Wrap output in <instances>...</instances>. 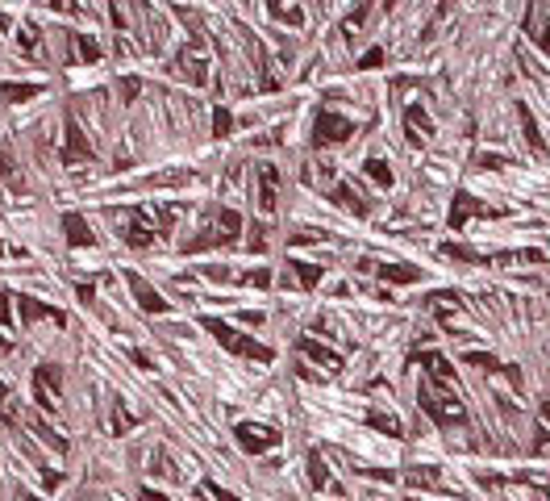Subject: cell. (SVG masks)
I'll use <instances>...</instances> for the list:
<instances>
[{
	"mask_svg": "<svg viewBox=\"0 0 550 501\" xmlns=\"http://www.w3.org/2000/svg\"><path fill=\"white\" fill-rule=\"evenodd\" d=\"M238 234H242V218H238L234 209H217V213L208 218V230L192 234V238L184 242V250H188V255H196V250H208V246H234Z\"/></svg>",
	"mask_w": 550,
	"mask_h": 501,
	"instance_id": "1",
	"label": "cell"
},
{
	"mask_svg": "<svg viewBox=\"0 0 550 501\" xmlns=\"http://www.w3.org/2000/svg\"><path fill=\"white\" fill-rule=\"evenodd\" d=\"M204 330L217 338V342H222L226 351H234V356H246V360H271V351L263 347V342H254V338H246V334H238L234 326H226L222 318H204Z\"/></svg>",
	"mask_w": 550,
	"mask_h": 501,
	"instance_id": "2",
	"label": "cell"
},
{
	"mask_svg": "<svg viewBox=\"0 0 550 501\" xmlns=\"http://www.w3.org/2000/svg\"><path fill=\"white\" fill-rule=\"evenodd\" d=\"M59 380H63V376H59V368H54V364H38V368H34V401H38L46 414L59 410V393H63Z\"/></svg>",
	"mask_w": 550,
	"mask_h": 501,
	"instance_id": "3",
	"label": "cell"
},
{
	"mask_svg": "<svg viewBox=\"0 0 550 501\" xmlns=\"http://www.w3.org/2000/svg\"><path fill=\"white\" fill-rule=\"evenodd\" d=\"M96 155V150H92V142L84 138V130H80V121L67 113V121H63V163H88Z\"/></svg>",
	"mask_w": 550,
	"mask_h": 501,
	"instance_id": "4",
	"label": "cell"
},
{
	"mask_svg": "<svg viewBox=\"0 0 550 501\" xmlns=\"http://www.w3.org/2000/svg\"><path fill=\"white\" fill-rule=\"evenodd\" d=\"M355 134V126L338 113H317V126H313V146H329V142H346Z\"/></svg>",
	"mask_w": 550,
	"mask_h": 501,
	"instance_id": "5",
	"label": "cell"
},
{
	"mask_svg": "<svg viewBox=\"0 0 550 501\" xmlns=\"http://www.w3.org/2000/svg\"><path fill=\"white\" fill-rule=\"evenodd\" d=\"M238 443H242V451L259 456V451L280 443V430H275V426H254V422H238Z\"/></svg>",
	"mask_w": 550,
	"mask_h": 501,
	"instance_id": "6",
	"label": "cell"
},
{
	"mask_svg": "<svg viewBox=\"0 0 550 501\" xmlns=\"http://www.w3.org/2000/svg\"><path fill=\"white\" fill-rule=\"evenodd\" d=\"M125 284H130V292H134V301L142 305V314H167V301H163V292H154L138 272H130L125 276Z\"/></svg>",
	"mask_w": 550,
	"mask_h": 501,
	"instance_id": "7",
	"label": "cell"
},
{
	"mask_svg": "<svg viewBox=\"0 0 550 501\" xmlns=\"http://www.w3.org/2000/svg\"><path fill=\"white\" fill-rule=\"evenodd\" d=\"M63 46H71L67 63H96V59L104 55L100 42H96V38H88V34H63Z\"/></svg>",
	"mask_w": 550,
	"mask_h": 501,
	"instance_id": "8",
	"label": "cell"
},
{
	"mask_svg": "<svg viewBox=\"0 0 550 501\" xmlns=\"http://www.w3.org/2000/svg\"><path fill=\"white\" fill-rule=\"evenodd\" d=\"M200 46H184L180 50V59L171 63V71H180V75H188L192 84H204V75H208V67H204V59L196 55Z\"/></svg>",
	"mask_w": 550,
	"mask_h": 501,
	"instance_id": "9",
	"label": "cell"
},
{
	"mask_svg": "<svg viewBox=\"0 0 550 501\" xmlns=\"http://www.w3.org/2000/svg\"><path fill=\"white\" fill-rule=\"evenodd\" d=\"M63 238H67V246H92L96 242V230L80 213H63Z\"/></svg>",
	"mask_w": 550,
	"mask_h": 501,
	"instance_id": "10",
	"label": "cell"
},
{
	"mask_svg": "<svg viewBox=\"0 0 550 501\" xmlns=\"http://www.w3.org/2000/svg\"><path fill=\"white\" fill-rule=\"evenodd\" d=\"M17 314H21V322H63V314L54 310V305H46V301H38V296H21L17 301Z\"/></svg>",
	"mask_w": 550,
	"mask_h": 501,
	"instance_id": "11",
	"label": "cell"
},
{
	"mask_svg": "<svg viewBox=\"0 0 550 501\" xmlns=\"http://www.w3.org/2000/svg\"><path fill=\"white\" fill-rule=\"evenodd\" d=\"M300 351H304L313 364H325V368H338V364H342L338 351H329L325 342H313V338H300Z\"/></svg>",
	"mask_w": 550,
	"mask_h": 501,
	"instance_id": "12",
	"label": "cell"
},
{
	"mask_svg": "<svg viewBox=\"0 0 550 501\" xmlns=\"http://www.w3.org/2000/svg\"><path fill=\"white\" fill-rule=\"evenodd\" d=\"M275 184H280V172H275V167H263L259 172V205L271 213L275 209Z\"/></svg>",
	"mask_w": 550,
	"mask_h": 501,
	"instance_id": "13",
	"label": "cell"
},
{
	"mask_svg": "<svg viewBox=\"0 0 550 501\" xmlns=\"http://www.w3.org/2000/svg\"><path fill=\"white\" fill-rule=\"evenodd\" d=\"M42 92V84H0V100L9 105H21V100H34Z\"/></svg>",
	"mask_w": 550,
	"mask_h": 501,
	"instance_id": "14",
	"label": "cell"
},
{
	"mask_svg": "<svg viewBox=\"0 0 550 501\" xmlns=\"http://www.w3.org/2000/svg\"><path fill=\"white\" fill-rule=\"evenodd\" d=\"M288 268H292V280H296L292 288H313V284L321 280V268H313V264H300V259H292Z\"/></svg>",
	"mask_w": 550,
	"mask_h": 501,
	"instance_id": "15",
	"label": "cell"
},
{
	"mask_svg": "<svg viewBox=\"0 0 550 501\" xmlns=\"http://www.w3.org/2000/svg\"><path fill=\"white\" fill-rule=\"evenodd\" d=\"M17 42H21V50H25V55L42 59V30H38V25H25V30L17 34Z\"/></svg>",
	"mask_w": 550,
	"mask_h": 501,
	"instance_id": "16",
	"label": "cell"
},
{
	"mask_svg": "<svg viewBox=\"0 0 550 501\" xmlns=\"http://www.w3.org/2000/svg\"><path fill=\"white\" fill-rule=\"evenodd\" d=\"M29 430H34L38 439H46V443H50L54 451H67V439H63V434H54V430H50V426L42 422V418H29Z\"/></svg>",
	"mask_w": 550,
	"mask_h": 501,
	"instance_id": "17",
	"label": "cell"
},
{
	"mask_svg": "<svg viewBox=\"0 0 550 501\" xmlns=\"http://www.w3.org/2000/svg\"><path fill=\"white\" fill-rule=\"evenodd\" d=\"M309 480H313V489H329V472H325L321 451H313V456H309Z\"/></svg>",
	"mask_w": 550,
	"mask_h": 501,
	"instance_id": "18",
	"label": "cell"
},
{
	"mask_svg": "<svg viewBox=\"0 0 550 501\" xmlns=\"http://www.w3.org/2000/svg\"><path fill=\"white\" fill-rule=\"evenodd\" d=\"M134 426V418L125 414V401L121 397H113V426H108V430H113V434H125Z\"/></svg>",
	"mask_w": 550,
	"mask_h": 501,
	"instance_id": "19",
	"label": "cell"
},
{
	"mask_svg": "<svg viewBox=\"0 0 550 501\" xmlns=\"http://www.w3.org/2000/svg\"><path fill=\"white\" fill-rule=\"evenodd\" d=\"M363 172H367L375 184H383V188L392 184V172H388V163H383V159H367V163H363Z\"/></svg>",
	"mask_w": 550,
	"mask_h": 501,
	"instance_id": "20",
	"label": "cell"
},
{
	"mask_svg": "<svg viewBox=\"0 0 550 501\" xmlns=\"http://www.w3.org/2000/svg\"><path fill=\"white\" fill-rule=\"evenodd\" d=\"M226 134H234V113L230 109H217L213 113V138H226Z\"/></svg>",
	"mask_w": 550,
	"mask_h": 501,
	"instance_id": "21",
	"label": "cell"
},
{
	"mask_svg": "<svg viewBox=\"0 0 550 501\" xmlns=\"http://www.w3.org/2000/svg\"><path fill=\"white\" fill-rule=\"evenodd\" d=\"M267 5H271V13H275V17H280L284 25H300V21H304V13H300V9H284V5H280V0H267Z\"/></svg>",
	"mask_w": 550,
	"mask_h": 501,
	"instance_id": "22",
	"label": "cell"
},
{
	"mask_svg": "<svg viewBox=\"0 0 550 501\" xmlns=\"http://www.w3.org/2000/svg\"><path fill=\"white\" fill-rule=\"evenodd\" d=\"M334 200H338V205H346V209H355V213H367V205H363L350 188H334Z\"/></svg>",
	"mask_w": 550,
	"mask_h": 501,
	"instance_id": "23",
	"label": "cell"
},
{
	"mask_svg": "<svg viewBox=\"0 0 550 501\" xmlns=\"http://www.w3.org/2000/svg\"><path fill=\"white\" fill-rule=\"evenodd\" d=\"M375 272H379L383 280H417V276H421L417 268H400V264H396V268H375Z\"/></svg>",
	"mask_w": 550,
	"mask_h": 501,
	"instance_id": "24",
	"label": "cell"
},
{
	"mask_svg": "<svg viewBox=\"0 0 550 501\" xmlns=\"http://www.w3.org/2000/svg\"><path fill=\"white\" fill-rule=\"evenodd\" d=\"M467 213H479V205H475V200H467V196H459V200H455V218H451V222H455V226H463V222H467Z\"/></svg>",
	"mask_w": 550,
	"mask_h": 501,
	"instance_id": "25",
	"label": "cell"
},
{
	"mask_svg": "<svg viewBox=\"0 0 550 501\" xmlns=\"http://www.w3.org/2000/svg\"><path fill=\"white\" fill-rule=\"evenodd\" d=\"M0 180H9V184H21V180H17V163L9 159V150H5V146H0Z\"/></svg>",
	"mask_w": 550,
	"mask_h": 501,
	"instance_id": "26",
	"label": "cell"
},
{
	"mask_svg": "<svg viewBox=\"0 0 550 501\" xmlns=\"http://www.w3.org/2000/svg\"><path fill=\"white\" fill-rule=\"evenodd\" d=\"M113 5V25H117V34H125L130 30V13H125V0H108Z\"/></svg>",
	"mask_w": 550,
	"mask_h": 501,
	"instance_id": "27",
	"label": "cell"
},
{
	"mask_svg": "<svg viewBox=\"0 0 550 501\" xmlns=\"http://www.w3.org/2000/svg\"><path fill=\"white\" fill-rule=\"evenodd\" d=\"M242 280H246V288H267V284H271V272H267V268H259V272H246Z\"/></svg>",
	"mask_w": 550,
	"mask_h": 501,
	"instance_id": "28",
	"label": "cell"
},
{
	"mask_svg": "<svg viewBox=\"0 0 550 501\" xmlns=\"http://www.w3.org/2000/svg\"><path fill=\"white\" fill-rule=\"evenodd\" d=\"M9 305H13V301H9V292H5V288H0V326H9V322H13V314H9Z\"/></svg>",
	"mask_w": 550,
	"mask_h": 501,
	"instance_id": "29",
	"label": "cell"
},
{
	"mask_svg": "<svg viewBox=\"0 0 550 501\" xmlns=\"http://www.w3.org/2000/svg\"><path fill=\"white\" fill-rule=\"evenodd\" d=\"M117 84H121V96H125V100H134V96H138V84H142V80H138V75H130V80H117Z\"/></svg>",
	"mask_w": 550,
	"mask_h": 501,
	"instance_id": "30",
	"label": "cell"
},
{
	"mask_svg": "<svg viewBox=\"0 0 550 501\" xmlns=\"http://www.w3.org/2000/svg\"><path fill=\"white\" fill-rule=\"evenodd\" d=\"M50 9H59V13H80V0H46Z\"/></svg>",
	"mask_w": 550,
	"mask_h": 501,
	"instance_id": "31",
	"label": "cell"
},
{
	"mask_svg": "<svg viewBox=\"0 0 550 501\" xmlns=\"http://www.w3.org/2000/svg\"><path fill=\"white\" fill-rule=\"evenodd\" d=\"M321 234L317 230H300V234H292V246H304V242H317Z\"/></svg>",
	"mask_w": 550,
	"mask_h": 501,
	"instance_id": "32",
	"label": "cell"
},
{
	"mask_svg": "<svg viewBox=\"0 0 550 501\" xmlns=\"http://www.w3.org/2000/svg\"><path fill=\"white\" fill-rule=\"evenodd\" d=\"M42 480H46V489H50V493L63 485V476H59V472H50V468H42Z\"/></svg>",
	"mask_w": 550,
	"mask_h": 501,
	"instance_id": "33",
	"label": "cell"
},
{
	"mask_svg": "<svg viewBox=\"0 0 550 501\" xmlns=\"http://www.w3.org/2000/svg\"><path fill=\"white\" fill-rule=\"evenodd\" d=\"M204 493H213V497H217V501H238V497H230V493H226V489H217V485H213V480H204Z\"/></svg>",
	"mask_w": 550,
	"mask_h": 501,
	"instance_id": "34",
	"label": "cell"
},
{
	"mask_svg": "<svg viewBox=\"0 0 550 501\" xmlns=\"http://www.w3.org/2000/svg\"><path fill=\"white\" fill-rule=\"evenodd\" d=\"M379 63H383V55H379V50H371V55H363L359 67H379Z\"/></svg>",
	"mask_w": 550,
	"mask_h": 501,
	"instance_id": "35",
	"label": "cell"
},
{
	"mask_svg": "<svg viewBox=\"0 0 550 501\" xmlns=\"http://www.w3.org/2000/svg\"><path fill=\"white\" fill-rule=\"evenodd\" d=\"M92 296H96V288L92 284H80V301H84V305H92Z\"/></svg>",
	"mask_w": 550,
	"mask_h": 501,
	"instance_id": "36",
	"label": "cell"
},
{
	"mask_svg": "<svg viewBox=\"0 0 550 501\" xmlns=\"http://www.w3.org/2000/svg\"><path fill=\"white\" fill-rule=\"evenodd\" d=\"M142 501H167V493H154V489H142Z\"/></svg>",
	"mask_w": 550,
	"mask_h": 501,
	"instance_id": "37",
	"label": "cell"
},
{
	"mask_svg": "<svg viewBox=\"0 0 550 501\" xmlns=\"http://www.w3.org/2000/svg\"><path fill=\"white\" fill-rule=\"evenodd\" d=\"M0 255H5V242H0Z\"/></svg>",
	"mask_w": 550,
	"mask_h": 501,
	"instance_id": "38",
	"label": "cell"
}]
</instances>
